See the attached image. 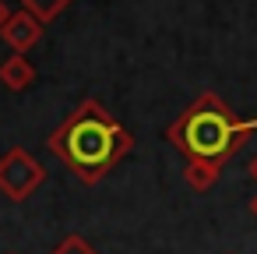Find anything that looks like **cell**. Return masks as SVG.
Listing matches in <instances>:
<instances>
[{"instance_id": "11", "label": "cell", "mask_w": 257, "mask_h": 254, "mask_svg": "<svg viewBox=\"0 0 257 254\" xmlns=\"http://www.w3.org/2000/svg\"><path fill=\"white\" fill-rule=\"evenodd\" d=\"M250 177H253V180H257V155H253V159H250Z\"/></svg>"}, {"instance_id": "2", "label": "cell", "mask_w": 257, "mask_h": 254, "mask_svg": "<svg viewBox=\"0 0 257 254\" xmlns=\"http://www.w3.org/2000/svg\"><path fill=\"white\" fill-rule=\"evenodd\" d=\"M250 134V124L239 120L215 92H201L166 131V138L173 141L176 152L187 155V162L204 159L215 166H225Z\"/></svg>"}, {"instance_id": "8", "label": "cell", "mask_w": 257, "mask_h": 254, "mask_svg": "<svg viewBox=\"0 0 257 254\" xmlns=\"http://www.w3.org/2000/svg\"><path fill=\"white\" fill-rule=\"evenodd\" d=\"M50 254H99V250H95V247H92L85 236H78V233H67V236H64V240H60V243H57Z\"/></svg>"}, {"instance_id": "7", "label": "cell", "mask_w": 257, "mask_h": 254, "mask_svg": "<svg viewBox=\"0 0 257 254\" xmlns=\"http://www.w3.org/2000/svg\"><path fill=\"white\" fill-rule=\"evenodd\" d=\"M74 4V0H22V11H29V15H36L43 25L46 22H53V18H60L67 8Z\"/></svg>"}, {"instance_id": "5", "label": "cell", "mask_w": 257, "mask_h": 254, "mask_svg": "<svg viewBox=\"0 0 257 254\" xmlns=\"http://www.w3.org/2000/svg\"><path fill=\"white\" fill-rule=\"evenodd\" d=\"M0 85L11 89V92H22V89L36 85V67L29 64L25 53H11L4 64H0Z\"/></svg>"}, {"instance_id": "3", "label": "cell", "mask_w": 257, "mask_h": 254, "mask_svg": "<svg viewBox=\"0 0 257 254\" xmlns=\"http://www.w3.org/2000/svg\"><path fill=\"white\" fill-rule=\"evenodd\" d=\"M46 180V170L39 166V159L29 148H8L0 155V191L11 201H25L32 198V191Z\"/></svg>"}, {"instance_id": "1", "label": "cell", "mask_w": 257, "mask_h": 254, "mask_svg": "<svg viewBox=\"0 0 257 254\" xmlns=\"http://www.w3.org/2000/svg\"><path fill=\"white\" fill-rule=\"evenodd\" d=\"M46 148L60 155V162L81 184H99L134 148V134L120 127L99 99H85L46 138Z\"/></svg>"}, {"instance_id": "4", "label": "cell", "mask_w": 257, "mask_h": 254, "mask_svg": "<svg viewBox=\"0 0 257 254\" xmlns=\"http://www.w3.org/2000/svg\"><path fill=\"white\" fill-rule=\"evenodd\" d=\"M0 39H4L15 53H29L39 39H43V22L29 11H15L8 18V25L0 29Z\"/></svg>"}, {"instance_id": "6", "label": "cell", "mask_w": 257, "mask_h": 254, "mask_svg": "<svg viewBox=\"0 0 257 254\" xmlns=\"http://www.w3.org/2000/svg\"><path fill=\"white\" fill-rule=\"evenodd\" d=\"M218 177H222V166L204 162V159H190V162H187V170H183V180H187L194 191H211Z\"/></svg>"}, {"instance_id": "9", "label": "cell", "mask_w": 257, "mask_h": 254, "mask_svg": "<svg viewBox=\"0 0 257 254\" xmlns=\"http://www.w3.org/2000/svg\"><path fill=\"white\" fill-rule=\"evenodd\" d=\"M15 11H8V4H4V0H0V29H4L8 25V18H11Z\"/></svg>"}, {"instance_id": "10", "label": "cell", "mask_w": 257, "mask_h": 254, "mask_svg": "<svg viewBox=\"0 0 257 254\" xmlns=\"http://www.w3.org/2000/svg\"><path fill=\"white\" fill-rule=\"evenodd\" d=\"M250 215H253V219H257V194H253V198H250Z\"/></svg>"}]
</instances>
